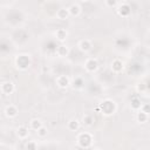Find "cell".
Segmentation results:
<instances>
[{"mask_svg":"<svg viewBox=\"0 0 150 150\" xmlns=\"http://www.w3.org/2000/svg\"><path fill=\"white\" fill-rule=\"evenodd\" d=\"M16 135H18V137L20 139H26L28 137V135H29V129L26 125H20L16 129Z\"/></svg>","mask_w":150,"mask_h":150,"instance_id":"9c48e42d","label":"cell"},{"mask_svg":"<svg viewBox=\"0 0 150 150\" xmlns=\"http://www.w3.org/2000/svg\"><path fill=\"white\" fill-rule=\"evenodd\" d=\"M26 148L27 149H36L38 148V144L35 143V141H30V142H28L26 144Z\"/></svg>","mask_w":150,"mask_h":150,"instance_id":"d4e9b609","label":"cell"},{"mask_svg":"<svg viewBox=\"0 0 150 150\" xmlns=\"http://www.w3.org/2000/svg\"><path fill=\"white\" fill-rule=\"evenodd\" d=\"M56 84L59 88H62V89H66L67 87H69L71 83H70V80L68 76L66 75H59L56 77Z\"/></svg>","mask_w":150,"mask_h":150,"instance_id":"8992f818","label":"cell"},{"mask_svg":"<svg viewBox=\"0 0 150 150\" xmlns=\"http://www.w3.org/2000/svg\"><path fill=\"white\" fill-rule=\"evenodd\" d=\"M36 134H38V136H39V137L43 138V137H46V136H47L48 130H47V128H46V127H43V125H42L40 129H38V130H36Z\"/></svg>","mask_w":150,"mask_h":150,"instance_id":"7402d4cb","label":"cell"},{"mask_svg":"<svg viewBox=\"0 0 150 150\" xmlns=\"http://www.w3.org/2000/svg\"><path fill=\"white\" fill-rule=\"evenodd\" d=\"M149 1H150V0H149Z\"/></svg>","mask_w":150,"mask_h":150,"instance_id":"83f0119b","label":"cell"},{"mask_svg":"<svg viewBox=\"0 0 150 150\" xmlns=\"http://www.w3.org/2000/svg\"><path fill=\"white\" fill-rule=\"evenodd\" d=\"M136 89H137L138 93H144V91L146 90V86H145L144 83H138V84L136 86Z\"/></svg>","mask_w":150,"mask_h":150,"instance_id":"cb8c5ba5","label":"cell"},{"mask_svg":"<svg viewBox=\"0 0 150 150\" xmlns=\"http://www.w3.org/2000/svg\"><path fill=\"white\" fill-rule=\"evenodd\" d=\"M77 143L80 145V148H84V149H88V148H91V143H93V136L90 132H80L77 135Z\"/></svg>","mask_w":150,"mask_h":150,"instance_id":"7a4b0ae2","label":"cell"},{"mask_svg":"<svg viewBox=\"0 0 150 150\" xmlns=\"http://www.w3.org/2000/svg\"><path fill=\"white\" fill-rule=\"evenodd\" d=\"M80 121H77L76 118H73V120H70L69 122H68V124H67V127H68V129L70 130V131H77L79 129H80Z\"/></svg>","mask_w":150,"mask_h":150,"instance_id":"ac0fdd59","label":"cell"},{"mask_svg":"<svg viewBox=\"0 0 150 150\" xmlns=\"http://www.w3.org/2000/svg\"><path fill=\"white\" fill-rule=\"evenodd\" d=\"M69 15H70V13H69V9L68 8H63L62 7V8H59L57 12H56V16L60 20H66Z\"/></svg>","mask_w":150,"mask_h":150,"instance_id":"4fadbf2b","label":"cell"},{"mask_svg":"<svg viewBox=\"0 0 150 150\" xmlns=\"http://www.w3.org/2000/svg\"><path fill=\"white\" fill-rule=\"evenodd\" d=\"M117 13H118V15H121L122 18H127V16H129L130 15V13H131V8H130V6L128 5V4H121L118 7H117Z\"/></svg>","mask_w":150,"mask_h":150,"instance_id":"52a82bcc","label":"cell"},{"mask_svg":"<svg viewBox=\"0 0 150 150\" xmlns=\"http://www.w3.org/2000/svg\"><path fill=\"white\" fill-rule=\"evenodd\" d=\"M117 4H118V0H105V5H107V7H110V8L117 6Z\"/></svg>","mask_w":150,"mask_h":150,"instance_id":"603a6c76","label":"cell"},{"mask_svg":"<svg viewBox=\"0 0 150 150\" xmlns=\"http://www.w3.org/2000/svg\"><path fill=\"white\" fill-rule=\"evenodd\" d=\"M142 102L137 98V97H134L132 100H131V109H134V110H139L141 109V107H142Z\"/></svg>","mask_w":150,"mask_h":150,"instance_id":"44dd1931","label":"cell"},{"mask_svg":"<svg viewBox=\"0 0 150 150\" xmlns=\"http://www.w3.org/2000/svg\"><path fill=\"white\" fill-rule=\"evenodd\" d=\"M68 54H69V49H68L67 46H64V45H60V46L56 48V55H57V56H60V57H64V56H67Z\"/></svg>","mask_w":150,"mask_h":150,"instance_id":"5bb4252c","label":"cell"},{"mask_svg":"<svg viewBox=\"0 0 150 150\" xmlns=\"http://www.w3.org/2000/svg\"><path fill=\"white\" fill-rule=\"evenodd\" d=\"M42 127V122H41V120H39V118H33L30 122H29V128L32 129V130H34V131H36L38 129H40Z\"/></svg>","mask_w":150,"mask_h":150,"instance_id":"d6986e66","label":"cell"},{"mask_svg":"<svg viewBox=\"0 0 150 150\" xmlns=\"http://www.w3.org/2000/svg\"><path fill=\"white\" fill-rule=\"evenodd\" d=\"M83 84H84V81H83L82 77H76L73 81V83H71V86H73L74 89H81L83 87Z\"/></svg>","mask_w":150,"mask_h":150,"instance_id":"ffe728a7","label":"cell"},{"mask_svg":"<svg viewBox=\"0 0 150 150\" xmlns=\"http://www.w3.org/2000/svg\"><path fill=\"white\" fill-rule=\"evenodd\" d=\"M94 122H95V120H94V116H93L91 114H84V115H83V117H82V123H83L86 127L93 125Z\"/></svg>","mask_w":150,"mask_h":150,"instance_id":"e0dca14e","label":"cell"},{"mask_svg":"<svg viewBox=\"0 0 150 150\" xmlns=\"http://www.w3.org/2000/svg\"><path fill=\"white\" fill-rule=\"evenodd\" d=\"M15 63H16L18 68H20V69H27L29 67V64H30L29 55H27V54H20L16 57Z\"/></svg>","mask_w":150,"mask_h":150,"instance_id":"3957f363","label":"cell"},{"mask_svg":"<svg viewBox=\"0 0 150 150\" xmlns=\"http://www.w3.org/2000/svg\"><path fill=\"white\" fill-rule=\"evenodd\" d=\"M68 9H69V13H70L71 16H79L80 13H81V7H80V5H77V4L70 5V6L68 7Z\"/></svg>","mask_w":150,"mask_h":150,"instance_id":"9a60e30c","label":"cell"},{"mask_svg":"<svg viewBox=\"0 0 150 150\" xmlns=\"http://www.w3.org/2000/svg\"><path fill=\"white\" fill-rule=\"evenodd\" d=\"M123 68H124L123 62H122L120 59L112 60V62H111V70H112L114 73H121V71L123 70Z\"/></svg>","mask_w":150,"mask_h":150,"instance_id":"8fae6325","label":"cell"},{"mask_svg":"<svg viewBox=\"0 0 150 150\" xmlns=\"http://www.w3.org/2000/svg\"><path fill=\"white\" fill-rule=\"evenodd\" d=\"M4 112H5L6 117H8V118H14V117H16L19 110H18L16 105L9 104V105H7V107L5 108V111H4Z\"/></svg>","mask_w":150,"mask_h":150,"instance_id":"ba28073f","label":"cell"},{"mask_svg":"<svg viewBox=\"0 0 150 150\" xmlns=\"http://www.w3.org/2000/svg\"><path fill=\"white\" fill-rule=\"evenodd\" d=\"M101 111L104 116H111L115 114L116 111V103L112 100H104L102 103H100V105L96 108V111Z\"/></svg>","mask_w":150,"mask_h":150,"instance_id":"6da1fadb","label":"cell"},{"mask_svg":"<svg viewBox=\"0 0 150 150\" xmlns=\"http://www.w3.org/2000/svg\"><path fill=\"white\" fill-rule=\"evenodd\" d=\"M91 42L88 40V39H83V40H81L80 42H79V48H80V50L81 52H83V53H87V52H89L90 49H91Z\"/></svg>","mask_w":150,"mask_h":150,"instance_id":"30bf717a","label":"cell"},{"mask_svg":"<svg viewBox=\"0 0 150 150\" xmlns=\"http://www.w3.org/2000/svg\"><path fill=\"white\" fill-rule=\"evenodd\" d=\"M84 69L88 71V73H94L98 69V61L94 57H89L84 62Z\"/></svg>","mask_w":150,"mask_h":150,"instance_id":"277c9868","label":"cell"},{"mask_svg":"<svg viewBox=\"0 0 150 150\" xmlns=\"http://www.w3.org/2000/svg\"><path fill=\"white\" fill-rule=\"evenodd\" d=\"M82 1H88V0H82Z\"/></svg>","mask_w":150,"mask_h":150,"instance_id":"4316f807","label":"cell"},{"mask_svg":"<svg viewBox=\"0 0 150 150\" xmlns=\"http://www.w3.org/2000/svg\"><path fill=\"white\" fill-rule=\"evenodd\" d=\"M136 120H137V122H139V123H145V122H148V120H149V114L144 112L143 110H138V111H137V115H136Z\"/></svg>","mask_w":150,"mask_h":150,"instance_id":"2e32d148","label":"cell"},{"mask_svg":"<svg viewBox=\"0 0 150 150\" xmlns=\"http://www.w3.org/2000/svg\"><path fill=\"white\" fill-rule=\"evenodd\" d=\"M55 36L60 42H63V41H66V39L68 36V32L64 28H57L55 30Z\"/></svg>","mask_w":150,"mask_h":150,"instance_id":"7c38bea8","label":"cell"},{"mask_svg":"<svg viewBox=\"0 0 150 150\" xmlns=\"http://www.w3.org/2000/svg\"><path fill=\"white\" fill-rule=\"evenodd\" d=\"M139 110H143L144 112L150 114V104H146V103L142 104V107H141V109H139Z\"/></svg>","mask_w":150,"mask_h":150,"instance_id":"484cf974","label":"cell"},{"mask_svg":"<svg viewBox=\"0 0 150 150\" xmlns=\"http://www.w3.org/2000/svg\"><path fill=\"white\" fill-rule=\"evenodd\" d=\"M15 90V86L12 81H4L1 83V93L4 95H9Z\"/></svg>","mask_w":150,"mask_h":150,"instance_id":"5b68a950","label":"cell"}]
</instances>
